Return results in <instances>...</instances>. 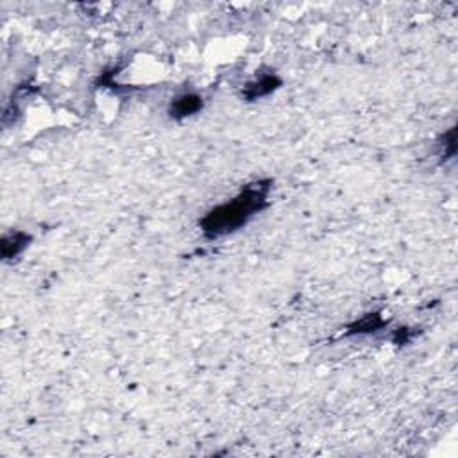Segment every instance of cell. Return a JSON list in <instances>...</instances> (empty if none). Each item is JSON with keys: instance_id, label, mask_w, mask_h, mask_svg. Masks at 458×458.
<instances>
[{"instance_id": "277c9868", "label": "cell", "mask_w": 458, "mask_h": 458, "mask_svg": "<svg viewBox=\"0 0 458 458\" xmlns=\"http://www.w3.org/2000/svg\"><path fill=\"white\" fill-rule=\"evenodd\" d=\"M29 242H31V236L23 231H14L5 235L2 238V256H4V259H11L14 256H18L29 246Z\"/></svg>"}, {"instance_id": "5b68a950", "label": "cell", "mask_w": 458, "mask_h": 458, "mask_svg": "<svg viewBox=\"0 0 458 458\" xmlns=\"http://www.w3.org/2000/svg\"><path fill=\"white\" fill-rule=\"evenodd\" d=\"M387 325L383 319H381L380 314H369L366 315L364 319L353 322L349 328H347V335H361V333H374L380 328Z\"/></svg>"}, {"instance_id": "3957f363", "label": "cell", "mask_w": 458, "mask_h": 458, "mask_svg": "<svg viewBox=\"0 0 458 458\" xmlns=\"http://www.w3.org/2000/svg\"><path fill=\"white\" fill-rule=\"evenodd\" d=\"M204 106L203 97L199 95H195V93H185V95H179L172 101L170 104V116L174 118H186V116L195 115L197 112H201Z\"/></svg>"}, {"instance_id": "7a4b0ae2", "label": "cell", "mask_w": 458, "mask_h": 458, "mask_svg": "<svg viewBox=\"0 0 458 458\" xmlns=\"http://www.w3.org/2000/svg\"><path fill=\"white\" fill-rule=\"evenodd\" d=\"M279 86H281V79H279L278 75L264 74V75H259L256 81L247 84L246 88H244V97H246L247 101H256V99H262V97H267V95H270V93L276 92Z\"/></svg>"}, {"instance_id": "6da1fadb", "label": "cell", "mask_w": 458, "mask_h": 458, "mask_svg": "<svg viewBox=\"0 0 458 458\" xmlns=\"http://www.w3.org/2000/svg\"><path fill=\"white\" fill-rule=\"evenodd\" d=\"M270 181H258L247 185L235 199L220 204L204 215L201 220V229L208 238H220L224 235L246 226L255 213L262 212L267 206V195L270 190Z\"/></svg>"}, {"instance_id": "8992f818", "label": "cell", "mask_w": 458, "mask_h": 458, "mask_svg": "<svg viewBox=\"0 0 458 458\" xmlns=\"http://www.w3.org/2000/svg\"><path fill=\"white\" fill-rule=\"evenodd\" d=\"M444 149H446L444 151L446 157H451L455 154V151H457V129H455V127H451V129L444 134Z\"/></svg>"}, {"instance_id": "52a82bcc", "label": "cell", "mask_w": 458, "mask_h": 458, "mask_svg": "<svg viewBox=\"0 0 458 458\" xmlns=\"http://www.w3.org/2000/svg\"><path fill=\"white\" fill-rule=\"evenodd\" d=\"M412 337H414V331H410L408 328H399L398 331L394 333V342L401 346V344H407Z\"/></svg>"}]
</instances>
